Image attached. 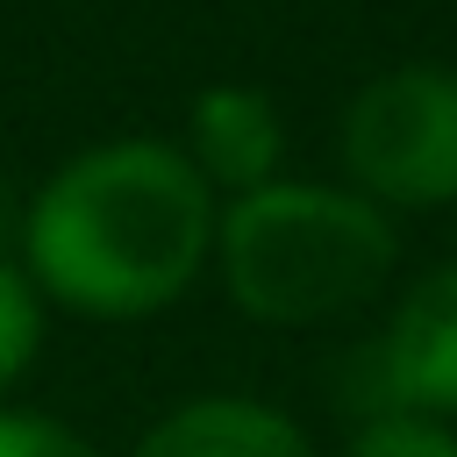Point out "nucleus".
I'll return each instance as SVG.
<instances>
[{
	"mask_svg": "<svg viewBox=\"0 0 457 457\" xmlns=\"http://www.w3.org/2000/svg\"><path fill=\"white\" fill-rule=\"evenodd\" d=\"M221 193L179 136H100L14 207V264L50 314L129 328L171 314L214 271Z\"/></svg>",
	"mask_w": 457,
	"mask_h": 457,
	"instance_id": "nucleus-1",
	"label": "nucleus"
},
{
	"mask_svg": "<svg viewBox=\"0 0 457 457\" xmlns=\"http://www.w3.org/2000/svg\"><path fill=\"white\" fill-rule=\"evenodd\" d=\"M400 271V221L343 179H271L221 200L214 278L257 328H336Z\"/></svg>",
	"mask_w": 457,
	"mask_h": 457,
	"instance_id": "nucleus-2",
	"label": "nucleus"
},
{
	"mask_svg": "<svg viewBox=\"0 0 457 457\" xmlns=\"http://www.w3.org/2000/svg\"><path fill=\"white\" fill-rule=\"evenodd\" d=\"M336 157L343 186L393 221L457 207V64L407 57L371 71L336 121Z\"/></svg>",
	"mask_w": 457,
	"mask_h": 457,
	"instance_id": "nucleus-3",
	"label": "nucleus"
},
{
	"mask_svg": "<svg viewBox=\"0 0 457 457\" xmlns=\"http://www.w3.org/2000/svg\"><path fill=\"white\" fill-rule=\"evenodd\" d=\"M371 364H378L386 407L457 421V257L400 286V300L378 321Z\"/></svg>",
	"mask_w": 457,
	"mask_h": 457,
	"instance_id": "nucleus-4",
	"label": "nucleus"
},
{
	"mask_svg": "<svg viewBox=\"0 0 457 457\" xmlns=\"http://www.w3.org/2000/svg\"><path fill=\"white\" fill-rule=\"evenodd\" d=\"M179 150L193 157V171L221 200H236V193H257V186L286 179V114H278V100L264 86L214 79V86L193 93Z\"/></svg>",
	"mask_w": 457,
	"mask_h": 457,
	"instance_id": "nucleus-5",
	"label": "nucleus"
},
{
	"mask_svg": "<svg viewBox=\"0 0 457 457\" xmlns=\"http://www.w3.org/2000/svg\"><path fill=\"white\" fill-rule=\"evenodd\" d=\"M129 457H321L314 436L257 393H193L164 407Z\"/></svg>",
	"mask_w": 457,
	"mask_h": 457,
	"instance_id": "nucleus-6",
	"label": "nucleus"
},
{
	"mask_svg": "<svg viewBox=\"0 0 457 457\" xmlns=\"http://www.w3.org/2000/svg\"><path fill=\"white\" fill-rule=\"evenodd\" d=\"M43 336H50V307L14 264V243H0V400L29 378V364L43 357Z\"/></svg>",
	"mask_w": 457,
	"mask_h": 457,
	"instance_id": "nucleus-7",
	"label": "nucleus"
},
{
	"mask_svg": "<svg viewBox=\"0 0 457 457\" xmlns=\"http://www.w3.org/2000/svg\"><path fill=\"white\" fill-rule=\"evenodd\" d=\"M343 457H457V428L436 421V414L378 407L371 421H357V436L343 443Z\"/></svg>",
	"mask_w": 457,
	"mask_h": 457,
	"instance_id": "nucleus-8",
	"label": "nucleus"
},
{
	"mask_svg": "<svg viewBox=\"0 0 457 457\" xmlns=\"http://www.w3.org/2000/svg\"><path fill=\"white\" fill-rule=\"evenodd\" d=\"M0 457H100V443H86V428H71L50 407L0 400Z\"/></svg>",
	"mask_w": 457,
	"mask_h": 457,
	"instance_id": "nucleus-9",
	"label": "nucleus"
}]
</instances>
